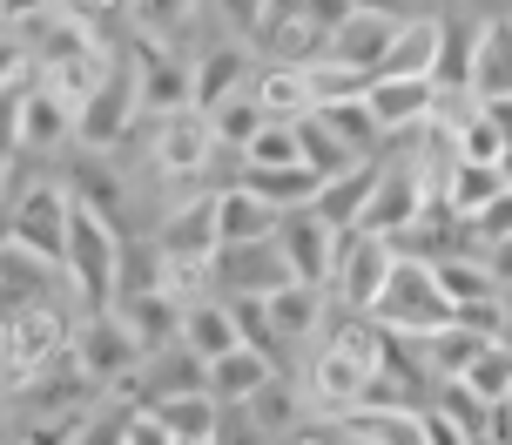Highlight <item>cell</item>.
<instances>
[{
    "mask_svg": "<svg viewBox=\"0 0 512 445\" xmlns=\"http://www.w3.org/2000/svg\"><path fill=\"white\" fill-rule=\"evenodd\" d=\"M27 75V48H21V34H0V95H14Z\"/></svg>",
    "mask_w": 512,
    "mask_h": 445,
    "instance_id": "cell-43",
    "label": "cell"
},
{
    "mask_svg": "<svg viewBox=\"0 0 512 445\" xmlns=\"http://www.w3.org/2000/svg\"><path fill=\"white\" fill-rule=\"evenodd\" d=\"M384 41H391V21H384V14H364V7H351V14H344V21L324 34V61H344V68H358V75H378Z\"/></svg>",
    "mask_w": 512,
    "mask_h": 445,
    "instance_id": "cell-26",
    "label": "cell"
},
{
    "mask_svg": "<svg viewBox=\"0 0 512 445\" xmlns=\"http://www.w3.org/2000/svg\"><path fill=\"white\" fill-rule=\"evenodd\" d=\"M371 183H378V156L351 162V169H337V176H317L310 216H317L324 230H358V210H364V196H371Z\"/></svg>",
    "mask_w": 512,
    "mask_h": 445,
    "instance_id": "cell-22",
    "label": "cell"
},
{
    "mask_svg": "<svg viewBox=\"0 0 512 445\" xmlns=\"http://www.w3.org/2000/svg\"><path fill=\"white\" fill-rule=\"evenodd\" d=\"M68 351H75L81 378L95 385V392H115V385H128V371L142 365V351L128 344V331L115 324V311H95L75 324V338H68Z\"/></svg>",
    "mask_w": 512,
    "mask_h": 445,
    "instance_id": "cell-9",
    "label": "cell"
},
{
    "mask_svg": "<svg viewBox=\"0 0 512 445\" xmlns=\"http://www.w3.org/2000/svg\"><path fill=\"white\" fill-rule=\"evenodd\" d=\"M236 412L250 419V432H256V439H270V445H277L283 432L297 425V392H290V378H270V385H263L256 398H243Z\"/></svg>",
    "mask_w": 512,
    "mask_h": 445,
    "instance_id": "cell-33",
    "label": "cell"
},
{
    "mask_svg": "<svg viewBox=\"0 0 512 445\" xmlns=\"http://www.w3.org/2000/svg\"><path fill=\"white\" fill-rule=\"evenodd\" d=\"M0 445H14V405H7V392H0Z\"/></svg>",
    "mask_w": 512,
    "mask_h": 445,
    "instance_id": "cell-49",
    "label": "cell"
},
{
    "mask_svg": "<svg viewBox=\"0 0 512 445\" xmlns=\"http://www.w3.org/2000/svg\"><path fill=\"white\" fill-rule=\"evenodd\" d=\"M250 102L263 122H297L310 115V88H304V61H263L250 81Z\"/></svg>",
    "mask_w": 512,
    "mask_h": 445,
    "instance_id": "cell-27",
    "label": "cell"
},
{
    "mask_svg": "<svg viewBox=\"0 0 512 445\" xmlns=\"http://www.w3.org/2000/svg\"><path fill=\"white\" fill-rule=\"evenodd\" d=\"M378 344H384V331L371 317H344L331 338L317 344V358H310V405L331 412V419H344L364 398L371 371H378Z\"/></svg>",
    "mask_w": 512,
    "mask_h": 445,
    "instance_id": "cell-2",
    "label": "cell"
},
{
    "mask_svg": "<svg viewBox=\"0 0 512 445\" xmlns=\"http://www.w3.org/2000/svg\"><path fill=\"white\" fill-rule=\"evenodd\" d=\"M243 169H290L297 162V135H290V122H263V129L243 142Z\"/></svg>",
    "mask_w": 512,
    "mask_h": 445,
    "instance_id": "cell-39",
    "label": "cell"
},
{
    "mask_svg": "<svg viewBox=\"0 0 512 445\" xmlns=\"http://www.w3.org/2000/svg\"><path fill=\"white\" fill-rule=\"evenodd\" d=\"M438 48H445V21H438V14H405V21H391V41H384V54H378V75H425L432 81Z\"/></svg>",
    "mask_w": 512,
    "mask_h": 445,
    "instance_id": "cell-21",
    "label": "cell"
},
{
    "mask_svg": "<svg viewBox=\"0 0 512 445\" xmlns=\"http://www.w3.org/2000/svg\"><path fill=\"white\" fill-rule=\"evenodd\" d=\"M425 203H432V176H425L418 162H398V169L378 162V183H371V196H364V210H358V230L391 243V236H405L411 223H418Z\"/></svg>",
    "mask_w": 512,
    "mask_h": 445,
    "instance_id": "cell-7",
    "label": "cell"
},
{
    "mask_svg": "<svg viewBox=\"0 0 512 445\" xmlns=\"http://www.w3.org/2000/svg\"><path fill=\"white\" fill-rule=\"evenodd\" d=\"M115 277H122V230L95 216L88 203L68 196V236H61V284L81 304V317H95L115 304Z\"/></svg>",
    "mask_w": 512,
    "mask_h": 445,
    "instance_id": "cell-1",
    "label": "cell"
},
{
    "mask_svg": "<svg viewBox=\"0 0 512 445\" xmlns=\"http://www.w3.org/2000/svg\"><path fill=\"white\" fill-rule=\"evenodd\" d=\"M506 14H486V21L472 27V41H465V75L459 88L472 95V102H506Z\"/></svg>",
    "mask_w": 512,
    "mask_h": 445,
    "instance_id": "cell-19",
    "label": "cell"
},
{
    "mask_svg": "<svg viewBox=\"0 0 512 445\" xmlns=\"http://www.w3.org/2000/svg\"><path fill=\"white\" fill-rule=\"evenodd\" d=\"M364 81L358 68H344V61H304V88H310V108H324V102H344V95H364Z\"/></svg>",
    "mask_w": 512,
    "mask_h": 445,
    "instance_id": "cell-37",
    "label": "cell"
},
{
    "mask_svg": "<svg viewBox=\"0 0 512 445\" xmlns=\"http://www.w3.org/2000/svg\"><path fill=\"white\" fill-rule=\"evenodd\" d=\"M317 122H324V135H331L344 156H378V122H371V108H364V95H344V102H324V108H310Z\"/></svg>",
    "mask_w": 512,
    "mask_h": 445,
    "instance_id": "cell-31",
    "label": "cell"
},
{
    "mask_svg": "<svg viewBox=\"0 0 512 445\" xmlns=\"http://www.w3.org/2000/svg\"><path fill=\"white\" fill-rule=\"evenodd\" d=\"M7 189H14V176H7V156H0V203H7Z\"/></svg>",
    "mask_w": 512,
    "mask_h": 445,
    "instance_id": "cell-50",
    "label": "cell"
},
{
    "mask_svg": "<svg viewBox=\"0 0 512 445\" xmlns=\"http://www.w3.org/2000/svg\"><path fill=\"white\" fill-rule=\"evenodd\" d=\"M149 162H155V176H169V183H196L216 162V135H209V122L196 108H169V115L149 122Z\"/></svg>",
    "mask_w": 512,
    "mask_h": 445,
    "instance_id": "cell-6",
    "label": "cell"
},
{
    "mask_svg": "<svg viewBox=\"0 0 512 445\" xmlns=\"http://www.w3.org/2000/svg\"><path fill=\"white\" fill-rule=\"evenodd\" d=\"M452 324L472 338H506V297H479V304H452Z\"/></svg>",
    "mask_w": 512,
    "mask_h": 445,
    "instance_id": "cell-40",
    "label": "cell"
},
{
    "mask_svg": "<svg viewBox=\"0 0 512 445\" xmlns=\"http://www.w3.org/2000/svg\"><path fill=\"white\" fill-rule=\"evenodd\" d=\"M277 445H337V439L324 432V425H290V432H283Z\"/></svg>",
    "mask_w": 512,
    "mask_h": 445,
    "instance_id": "cell-48",
    "label": "cell"
},
{
    "mask_svg": "<svg viewBox=\"0 0 512 445\" xmlns=\"http://www.w3.org/2000/svg\"><path fill=\"white\" fill-rule=\"evenodd\" d=\"M459 385L479 398V405H506V398H512V351H506V338L479 344V351H472V365L459 371Z\"/></svg>",
    "mask_w": 512,
    "mask_h": 445,
    "instance_id": "cell-32",
    "label": "cell"
},
{
    "mask_svg": "<svg viewBox=\"0 0 512 445\" xmlns=\"http://www.w3.org/2000/svg\"><path fill=\"white\" fill-rule=\"evenodd\" d=\"M203 122H209V135H216V149H236V156H243V142L263 129V115H256L250 95H223L216 108H203Z\"/></svg>",
    "mask_w": 512,
    "mask_h": 445,
    "instance_id": "cell-35",
    "label": "cell"
},
{
    "mask_svg": "<svg viewBox=\"0 0 512 445\" xmlns=\"http://www.w3.org/2000/svg\"><path fill=\"white\" fill-rule=\"evenodd\" d=\"M128 14V34L142 41V48H169L182 54L189 41H196V27H203V0H122Z\"/></svg>",
    "mask_w": 512,
    "mask_h": 445,
    "instance_id": "cell-16",
    "label": "cell"
},
{
    "mask_svg": "<svg viewBox=\"0 0 512 445\" xmlns=\"http://www.w3.org/2000/svg\"><path fill=\"white\" fill-rule=\"evenodd\" d=\"M54 284H61L54 263H41L34 250H21V243L0 236V317H14V311H27V304L54 297Z\"/></svg>",
    "mask_w": 512,
    "mask_h": 445,
    "instance_id": "cell-25",
    "label": "cell"
},
{
    "mask_svg": "<svg viewBox=\"0 0 512 445\" xmlns=\"http://www.w3.org/2000/svg\"><path fill=\"white\" fill-rule=\"evenodd\" d=\"M149 412L162 419V432L176 445H216L223 439V405L196 385V392H162V398H149Z\"/></svg>",
    "mask_w": 512,
    "mask_h": 445,
    "instance_id": "cell-24",
    "label": "cell"
},
{
    "mask_svg": "<svg viewBox=\"0 0 512 445\" xmlns=\"http://www.w3.org/2000/svg\"><path fill=\"white\" fill-rule=\"evenodd\" d=\"M243 189H256L270 210H297V203H310L317 176H310L304 162H290V169H243Z\"/></svg>",
    "mask_w": 512,
    "mask_h": 445,
    "instance_id": "cell-34",
    "label": "cell"
},
{
    "mask_svg": "<svg viewBox=\"0 0 512 445\" xmlns=\"http://www.w3.org/2000/svg\"><path fill=\"white\" fill-rule=\"evenodd\" d=\"M432 284L445 304H479V297H506L499 290V263L486 257H459V250H445V257H432Z\"/></svg>",
    "mask_w": 512,
    "mask_h": 445,
    "instance_id": "cell-30",
    "label": "cell"
},
{
    "mask_svg": "<svg viewBox=\"0 0 512 445\" xmlns=\"http://www.w3.org/2000/svg\"><path fill=\"white\" fill-rule=\"evenodd\" d=\"M68 135H75V108H68V95H61L54 81L27 75L21 88H14V149L48 156V149H61Z\"/></svg>",
    "mask_w": 512,
    "mask_h": 445,
    "instance_id": "cell-11",
    "label": "cell"
},
{
    "mask_svg": "<svg viewBox=\"0 0 512 445\" xmlns=\"http://www.w3.org/2000/svg\"><path fill=\"white\" fill-rule=\"evenodd\" d=\"M438 102V81L425 75H371L364 81V108H371V122H378L384 142H405Z\"/></svg>",
    "mask_w": 512,
    "mask_h": 445,
    "instance_id": "cell-12",
    "label": "cell"
},
{
    "mask_svg": "<svg viewBox=\"0 0 512 445\" xmlns=\"http://www.w3.org/2000/svg\"><path fill=\"white\" fill-rule=\"evenodd\" d=\"M135 122H155L169 108H189V61L169 48H142L135 41Z\"/></svg>",
    "mask_w": 512,
    "mask_h": 445,
    "instance_id": "cell-15",
    "label": "cell"
},
{
    "mask_svg": "<svg viewBox=\"0 0 512 445\" xmlns=\"http://www.w3.org/2000/svg\"><path fill=\"white\" fill-rule=\"evenodd\" d=\"M351 7H364V14H384V21H405V14H418V0H351Z\"/></svg>",
    "mask_w": 512,
    "mask_h": 445,
    "instance_id": "cell-47",
    "label": "cell"
},
{
    "mask_svg": "<svg viewBox=\"0 0 512 445\" xmlns=\"http://www.w3.org/2000/svg\"><path fill=\"white\" fill-rule=\"evenodd\" d=\"M68 338H75V304H61V297L0 317V392H21L34 371L68 351Z\"/></svg>",
    "mask_w": 512,
    "mask_h": 445,
    "instance_id": "cell-4",
    "label": "cell"
},
{
    "mask_svg": "<svg viewBox=\"0 0 512 445\" xmlns=\"http://www.w3.org/2000/svg\"><path fill=\"white\" fill-rule=\"evenodd\" d=\"M203 7H209V14H216L223 27H230L236 41H250L256 21H263V0H203Z\"/></svg>",
    "mask_w": 512,
    "mask_h": 445,
    "instance_id": "cell-41",
    "label": "cell"
},
{
    "mask_svg": "<svg viewBox=\"0 0 512 445\" xmlns=\"http://www.w3.org/2000/svg\"><path fill=\"white\" fill-rule=\"evenodd\" d=\"M176 344L209 365L216 351H230V344H243V338H236V317H230L223 297H196V304H182V317H176Z\"/></svg>",
    "mask_w": 512,
    "mask_h": 445,
    "instance_id": "cell-28",
    "label": "cell"
},
{
    "mask_svg": "<svg viewBox=\"0 0 512 445\" xmlns=\"http://www.w3.org/2000/svg\"><path fill=\"white\" fill-rule=\"evenodd\" d=\"M324 290L317 284H277V290H263V331H270V344H304V338H317V324H324Z\"/></svg>",
    "mask_w": 512,
    "mask_h": 445,
    "instance_id": "cell-20",
    "label": "cell"
},
{
    "mask_svg": "<svg viewBox=\"0 0 512 445\" xmlns=\"http://www.w3.org/2000/svg\"><path fill=\"white\" fill-rule=\"evenodd\" d=\"M418 445H472V439H465L438 405H418Z\"/></svg>",
    "mask_w": 512,
    "mask_h": 445,
    "instance_id": "cell-42",
    "label": "cell"
},
{
    "mask_svg": "<svg viewBox=\"0 0 512 445\" xmlns=\"http://www.w3.org/2000/svg\"><path fill=\"white\" fill-rule=\"evenodd\" d=\"M88 412H34V419H14V445H81Z\"/></svg>",
    "mask_w": 512,
    "mask_h": 445,
    "instance_id": "cell-38",
    "label": "cell"
},
{
    "mask_svg": "<svg viewBox=\"0 0 512 445\" xmlns=\"http://www.w3.org/2000/svg\"><path fill=\"white\" fill-rule=\"evenodd\" d=\"M344 14H351V0H304V21L317 27V34H331Z\"/></svg>",
    "mask_w": 512,
    "mask_h": 445,
    "instance_id": "cell-46",
    "label": "cell"
},
{
    "mask_svg": "<svg viewBox=\"0 0 512 445\" xmlns=\"http://www.w3.org/2000/svg\"><path fill=\"white\" fill-rule=\"evenodd\" d=\"M364 317L398 344H418V338H432L438 324H452V304H445L438 284H432V257L391 250V270H384V284H378V297H371Z\"/></svg>",
    "mask_w": 512,
    "mask_h": 445,
    "instance_id": "cell-3",
    "label": "cell"
},
{
    "mask_svg": "<svg viewBox=\"0 0 512 445\" xmlns=\"http://www.w3.org/2000/svg\"><path fill=\"white\" fill-rule=\"evenodd\" d=\"M270 378H277V358H270V351H256V344H230V351H216V358L203 365V392L230 412V405L256 398Z\"/></svg>",
    "mask_w": 512,
    "mask_h": 445,
    "instance_id": "cell-18",
    "label": "cell"
},
{
    "mask_svg": "<svg viewBox=\"0 0 512 445\" xmlns=\"http://www.w3.org/2000/svg\"><path fill=\"white\" fill-rule=\"evenodd\" d=\"M54 14H75V21H115V14H122V0H48Z\"/></svg>",
    "mask_w": 512,
    "mask_h": 445,
    "instance_id": "cell-45",
    "label": "cell"
},
{
    "mask_svg": "<svg viewBox=\"0 0 512 445\" xmlns=\"http://www.w3.org/2000/svg\"><path fill=\"white\" fill-rule=\"evenodd\" d=\"M48 14V0H0V34H27Z\"/></svg>",
    "mask_w": 512,
    "mask_h": 445,
    "instance_id": "cell-44",
    "label": "cell"
},
{
    "mask_svg": "<svg viewBox=\"0 0 512 445\" xmlns=\"http://www.w3.org/2000/svg\"><path fill=\"white\" fill-rule=\"evenodd\" d=\"M270 243H277V257L290 263V277H297V284H317V290H324V277H331V243H337V230H324V223L310 216V203L283 210V216H277V230H270Z\"/></svg>",
    "mask_w": 512,
    "mask_h": 445,
    "instance_id": "cell-14",
    "label": "cell"
},
{
    "mask_svg": "<svg viewBox=\"0 0 512 445\" xmlns=\"http://www.w3.org/2000/svg\"><path fill=\"white\" fill-rule=\"evenodd\" d=\"M250 68H256V54H250V41H236V34L216 41V48H203L189 61V108L203 115V108H216L223 95H243Z\"/></svg>",
    "mask_w": 512,
    "mask_h": 445,
    "instance_id": "cell-17",
    "label": "cell"
},
{
    "mask_svg": "<svg viewBox=\"0 0 512 445\" xmlns=\"http://www.w3.org/2000/svg\"><path fill=\"white\" fill-rule=\"evenodd\" d=\"M384 270H391V243H384V236L337 230L324 297H337V304H344V317H364V311H371V297H378V284H384Z\"/></svg>",
    "mask_w": 512,
    "mask_h": 445,
    "instance_id": "cell-5",
    "label": "cell"
},
{
    "mask_svg": "<svg viewBox=\"0 0 512 445\" xmlns=\"http://www.w3.org/2000/svg\"><path fill=\"white\" fill-rule=\"evenodd\" d=\"M128 129H135V68L115 61L75 102V142L81 149H115V142H128Z\"/></svg>",
    "mask_w": 512,
    "mask_h": 445,
    "instance_id": "cell-8",
    "label": "cell"
},
{
    "mask_svg": "<svg viewBox=\"0 0 512 445\" xmlns=\"http://www.w3.org/2000/svg\"><path fill=\"white\" fill-rule=\"evenodd\" d=\"M209 284L223 290V297H263V290L290 284V263L277 257L270 236H263V243H223V250L209 257Z\"/></svg>",
    "mask_w": 512,
    "mask_h": 445,
    "instance_id": "cell-13",
    "label": "cell"
},
{
    "mask_svg": "<svg viewBox=\"0 0 512 445\" xmlns=\"http://www.w3.org/2000/svg\"><path fill=\"white\" fill-rule=\"evenodd\" d=\"M7 243H21V250H34L41 263H54L61 270V236H68V189L61 183H34L21 189V203H14V216H7Z\"/></svg>",
    "mask_w": 512,
    "mask_h": 445,
    "instance_id": "cell-10",
    "label": "cell"
},
{
    "mask_svg": "<svg viewBox=\"0 0 512 445\" xmlns=\"http://www.w3.org/2000/svg\"><path fill=\"white\" fill-rule=\"evenodd\" d=\"M277 216L283 210H270V203L243 183L216 189V250H223V243H263V236L277 230Z\"/></svg>",
    "mask_w": 512,
    "mask_h": 445,
    "instance_id": "cell-29",
    "label": "cell"
},
{
    "mask_svg": "<svg viewBox=\"0 0 512 445\" xmlns=\"http://www.w3.org/2000/svg\"><path fill=\"white\" fill-rule=\"evenodd\" d=\"M155 250H169V257H216V189H196V196L169 203Z\"/></svg>",
    "mask_w": 512,
    "mask_h": 445,
    "instance_id": "cell-23",
    "label": "cell"
},
{
    "mask_svg": "<svg viewBox=\"0 0 512 445\" xmlns=\"http://www.w3.org/2000/svg\"><path fill=\"white\" fill-rule=\"evenodd\" d=\"M358 445H418V412H344Z\"/></svg>",
    "mask_w": 512,
    "mask_h": 445,
    "instance_id": "cell-36",
    "label": "cell"
}]
</instances>
